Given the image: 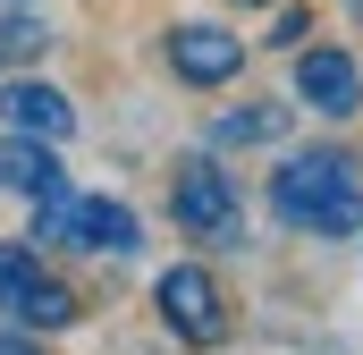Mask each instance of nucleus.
Masks as SVG:
<instances>
[{
	"instance_id": "nucleus-1",
	"label": "nucleus",
	"mask_w": 363,
	"mask_h": 355,
	"mask_svg": "<svg viewBox=\"0 0 363 355\" xmlns=\"http://www.w3.org/2000/svg\"><path fill=\"white\" fill-rule=\"evenodd\" d=\"M271 212L279 229H304V237H355L363 229V178L347 144H304L271 170Z\"/></svg>"
},
{
	"instance_id": "nucleus-2",
	"label": "nucleus",
	"mask_w": 363,
	"mask_h": 355,
	"mask_svg": "<svg viewBox=\"0 0 363 355\" xmlns=\"http://www.w3.org/2000/svg\"><path fill=\"white\" fill-rule=\"evenodd\" d=\"M169 212H178V229L194 246H245V195L211 153H186L169 170Z\"/></svg>"
},
{
	"instance_id": "nucleus-3",
	"label": "nucleus",
	"mask_w": 363,
	"mask_h": 355,
	"mask_svg": "<svg viewBox=\"0 0 363 355\" xmlns=\"http://www.w3.org/2000/svg\"><path fill=\"white\" fill-rule=\"evenodd\" d=\"M0 313L17 322V330H77V288L68 279H51L34 246H0Z\"/></svg>"
},
{
	"instance_id": "nucleus-4",
	"label": "nucleus",
	"mask_w": 363,
	"mask_h": 355,
	"mask_svg": "<svg viewBox=\"0 0 363 355\" xmlns=\"http://www.w3.org/2000/svg\"><path fill=\"white\" fill-rule=\"evenodd\" d=\"M152 305H161V322L178 330L186 347H220L228 339V296H220V279L203 263H169L152 279Z\"/></svg>"
},
{
	"instance_id": "nucleus-5",
	"label": "nucleus",
	"mask_w": 363,
	"mask_h": 355,
	"mask_svg": "<svg viewBox=\"0 0 363 355\" xmlns=\"http://www.w3.org/2000/svg\"><path fill=\"white\" fill-rule=\"evenodd\" d=\"M169 68H178V85H194V93H220L237 68H245V43L228 34V26H211V17H178L169 26Z\"/></svg>"
},
{
	"instance_id": "nucleus-6",
	"label": "nucleus",
	"mask_w": 363,
	"mask_h": 355,
	"mask_svg": "<svg viewBox=\"0 0 363 355\" xmlns=\"http://www.w3.org/2000/svg\"><path fill=\"white\" fill-rule=\"evenodd\" d=\"M296 102L321 119H355L363 110V68L338 43H296Z\"/></svg>"
},
{
	"instance_id": "nucleus-7",
	"label": "nucleus",
	"mask_w": 363,
	"mask_h": 355,
	"mask_svg": "<svg viewBox=\"0 0 363 355\" xmlns=\"http://www.w3.org/2000/svg\"><path fill=\"white\" fill-rule=\"evenodd\" d=\"M0 119H9V136H43V144H68V136H77L68 93L43 85V77H9V85H0Z\"/></svg>"
},
{
	"instance_id": "nucleus-8",
	"label": "nucleus",
	"mask_w": 363,
	"mask_h": 355,
	"mask_svg": "<svg viewBox=\"0 0 363 355\" xmlns=\"http://www.w3.org/2000/svg\"><path fill=\"white\" fill-rule=\"evenodd\" d=\"M0 186H17L26 203H51V195H68L60 144H43V136H9V144H0Z\"/></svg>"
},
{
	"instance_id": "nucleus-9",
	"label": "nucleus",
	"mask_w": 363,
	"mask_h": 355,
	"mask_svg": "<svg viewBox=\"0 0 363 355\" xmlns=\"http://www.w3.org/2000/svg\"><path fill=\"white\" fill-rule=\"evenodd\" d=\"M279 136H287V102H237L211 127V144H279Z\"/></svg>"
},
{
	"instance_id": "nucleus-10",
	"label": "nucleus",
	"mask_w": 363,
	"mask_h": 355,
	"mask_svg": "<svg viewBox=\"0 0 363 355\" xmlns=\"http://www.w3.org/2000/svg\"><path fill=\"white\" fill-rule=\"evenodd\" d=\"M43 43H51V26H34L26 9H9V17H0V60H34Z\"/></svg>"
},
{
	"instance_id": "nucleus-11",
	"label": "nucleus",
	"mask_w": 363,
	"mask_h": 355,
	"mask_svg": "<svg viewBox=\"0 0 363 355\" xmlns=\"http://www.w3.org/2000/svg\"><path fill=\"white\" fill-rule=\"evenodd\" d=\"M304 26H313V9H279V26H271V43H304Z\"/></svg>"
},
{
	"instance_id": "nucleus-12",
	"label": "nucleus",
	"mask_w": 363,
	"mask_h": 355,
	"mask_svg": "<svg viewBox=\"0 0 363 355\" xmlns=\"http://www.w3.org/2000/svg\"><path fill=\"white\" fill-rule=\"evenodd\" d=\"M0 355H43V339H26V330H0Z\"/></svg>"
},
{
	"instance_id": "nucleus-13",
	"label": "nucleus",
	"mask_w": 363,
	"mask_h": 355,
	"mask_svg": "<svg viewBox=\"0 0 363 355\" xmlns=\"http://www.w3.org/2000/svg\"><path fill=\"white\" fill-rule=\"evenodd\" d=\"M245 9H262V0H245Z\"/></svg>"
}]
</instances>
